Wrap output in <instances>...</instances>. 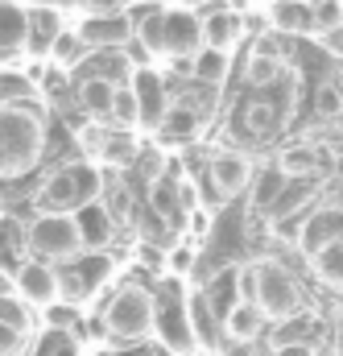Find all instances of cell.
<instances>
[{
    "instance_id": "obj_26",
    "label": "cell",
    "mask_w": 343,
    "mask_h": 356,
    "mask_svg": "<svg viewBox=\"0 0 343 356\" xmlns=\"http://www.w3.org/2000/svg\"><path fill=\"white\" fill-rule=\"evenodd\" d=\"M273 166L285 178H310L319 170V154H315L310 145H290V149H281V158H277Z\"/></svg>"
},
{
    "instance_id": "obj_16",
    "label": "cell",
    "mask_w": 343,
    "mask_h": 356,
    "mask_svg": "<svg viewBox=\"0 0 343 356\" xmlns=\"http://www.w3.org/2000/svg\"><path fill=\"white\" fill-rule=\"evenodd\" d=\"M269 21L285 33H315V4L310 0H273Z\"/></svg>"
},
{
    "instance_id": "obj_10",
    "label": "cell",
    "mask_w": 343,
    "mask_h": 356,
    "mask_svg": "<svg viewBox=\"0 0 343 356\" xmlns=\"http://www.w3.org/2000/svg\"><path fill=\"white\" fill-rule=\"evenodd\" d=\"M75 228H79L83 253H103L116 241V220H112L108 203H87V207H79L75 211Z\"/></svg>"
},
{
    "instance_id": "obj_5",
    "label": "cell",
    "mask_w": 343,
    "mask_h": 356,
    "mask_svg": "<svg viewBox=\"0 0 343 356\" xmlns=\"http://www.w3.org/2000/svg\"><path fill=\"white\" fill-rule=\"evenodd\" d=\"M25 249L33 253V261L46 266H71L75 257H83V241L75 228V216H58V211H37L25 224Z\"/></svg>"
},
{
    "instance_id": "obj_44",
    "label": "cell",
    "mask_w": 343,
    "mask_h": 356,
    "mask_svg": "<svg viewBox=\"0 0 343 356\" xmlns=\"http://www.w3.org/2000/svg\"><path fill=\"white\" fill-rule=\"evenodd\" d=\"M199 4H207V0H174V8H186V13H190V8H199Z\"/></svg>"
},
{
    "instance_id": "obj_3",
    "label": "cell",
    "mask_w": 343,
    "mask_h": 356,
    "mask_svg": "<svg viewBox=\"0 0 343 356\" xmlns=\"http://www.w3.org/2000/svg\"><path fill=\"white\" fill-rule=\"evenodd\" d=\"M244 298L265 319H294L302 311V290L281 261H253L244 269Z\"/></svg>"
},
{
    "instance_id": "obj_34",
    "label": "cell",
    "mask_w": 343,
    "mask_h": 356,
    "mask_svg": "<svg viewBox=\"0 0 343 356\" xmlns=\"http://www.w3.org/2000/svg\"><path fill=\"white\" fill-rule=\"evenodd\" d=\"M315 4V33H331L343 25V0H310Z\"/></svg>"
},
{
    "instance_id": "obj_23",
    "label": "cell",
    "mask_w": 343,
    "mask_h": 356,
    "mask_svg": "<svg viewBox=\"0 0 343 356\" xmlns=\"http://www.w3.org/2000/svg\"><path fill=\"white\" fill-rule=\"evenodd\" d=\"M62 33V17L54 8H29V46L50 50Z\"/></svg>"
},
{
    "instance_id": "obj_45",
    "label": "cell",
    "mask_w": 343,
    "mask_h": 356,
    "mask_svg": "<svg viewBox=\"0 0 343 356\" xmlns=\"http://www.w3.org/2000/svg\"><path fill=\"white\" fill-rule=\"evenodd\" d=\"M91 356H116V348H95Z\"/></svg>"
},
{
    "instance_id": "obj_46",
    "label": "cell",
    "mask_w": 343,
    "mask_h": 356,
    "mask_svg": "<svg viewBox=\"0 0 343 356\" xmlns=\"http://www.w3.org/2000/svg\"><path fill=\"white\" fill-rule=\"evenodd\" d=\"M178 356H190V353H178Z\"/></svg>"
},
{
    "instance_id": "obj_6",
    "label": "cell",
    "mask_w": 343,
    "mask_h": 356,
    "mask_svg": "<svg viewBox=\"0 0 343 356\" xmlns=\"http://www.w3.org/2000/svg\"><path fill=\"white\" fill-rule=\"evenodd\" d=\"M103 332L116 340H145L158 332V302L145 286H120L103 307Z\"/></svg>"
},
{
    "instance_id": "obj_18",
    "label": "cell",
    "mask_w": 343,
    "mask_h": 356,
    "mask_svg": "<svg viewBox=\"0 0 343 356\" xmlns=\"http://www.w3.org/2000/svg\"><path fill=\"white\" fill-rule=\"evenodd\" d=\"M260 327H265V315H260L249 298H240V302H236V307L224 315V332H228L236 344H249V340H257Z\"/></svg>"
},
{
    "instance_id": "obj_39",
    "label": "cell",
    "mask_w": 343,
    "mask_h": 356,
    "mask_svg": "<svg viewBox=\"0 0 343 356\" xmlns=\"http://www.w3.org/2000/svg\"><path fill=\"white\" fill-rule=\"evenodd\" d=\"M273 356H319V348L306 344V340H281V344L273 348Z\"/></svg>"
},
{
    "instance_id": "obj_24",
    "label": "cell",
    "mask_w": 343,
    "mask_h": 356,
    "mask_svg": "<svg viewBox=\"0 0 343 356\" xmlns=\"http://www.w3.org/2000/svg\"><path fill=\"white\" fill-rule=\"evenodd\" d=\"M33 91L37 83L21 71H0V112L4 108H21V104H33Z\"/></svg>"
},
{
    "instance_id": "obj_25",
    "label": "cell",
    "mask_w": 343,
    "mask_h": 356,
    "mask_svg": "<svg viewBox=\"0 0 343 356\" xmlns=\"http://www.w3.org/2000/svg\"><path fill=\"white\" fill-rule=\"evenodd\" d=\"M87 54H91V50H87V42L75 33V29H62V33H58V42L50 46V58H54V67H58L62 75H67L71 67H79Z\"/></svg>"
},
{
    "instance_id": "obj_17",
    "label": "cell",
    "mask_w": 343,
    "mask_h": 356,
    "mask_svg": "<svg viewBox=\"0 0 343 356\" xmlns=\"http://www.w3.org/2000/svg\"><path fill=\"white\" fill-rule=\"evenodd\" d=\"M310 269H315V277H319L323 286L343 290V236L315 245V253H310Z\"/></svg>"
},
{
    "instance_id": "obj_20",
    "label": "cell",
    "mask_w": 343,
    "mask_h": 356,
    "mask_svg": "<svg viewBox=\"0 0 343 356\" xmlns=\"http://www.w3.org/2000/svg\"><path fill=\"white\" fill-rule=\"evenodd\" d=\"M281 58H277V50L269 46V42H257V50H253V58H249V67H244V79L253 83V88H273L277 79H281Z\"/></svg>"
},
{
    "instance_id": "obj_15",
    "label": "cell",
    "mask_w": 343,
    "mask_h": 356,
    "mask_svg": "<svg viewBox=\"0 0 343 356\" xmlns=\"http://www.w3.org/2000/svg\"><path fill=\"white\" fill-rule=\"evenodd\" d=\"M29 46V13L12 0H0V58L21 54Z\"/></svg>"
},
{
    "instance_id": "obj_38",
    "label": "cell",
    "mask_w": 343,
    "mask_h": 356,
    "mask_svg": "<svg viewBox=\"0 0 343 356\" xmlns=\"http://www.w3.org/2000/svg\"><path fill=\"white\" fill-rule=\"evenodd\" d=\"M25 336L12 332V327H0V356H25Z\"/></svg>"
},
{
    "instance_id": "obj_2",
    "label": "cell",
    "mask_w": 343,
    "mask_h": 356,
    "mask_svg": "<svg viewBox=\"0 0 343 356\" xmlns=\"http://www.w3.org/2000/svg\"><path fill=\"white\" fill-rule=\"evenodd\" d=\"M46 154V116L37 104L0 112V182L29 175Z\"/></svg>"
},
{
    "instance_id": "obj_11",
    "label": "cell",
    "mask_w": 343,
    "mask_h": 356,
    "mask_svg": "<svg viewBox=\"0 0 343 356\" xmlns=\"http://www.w3.org/2000/svg\"><path fill=\"white\" fill-rule=\"evenodd\" d=\"M203 21V50H219V54H232V46L244 38V17L236 8H215Z\"/></svg>"
},
{
    "instance_id": "obj_33",
    "label": "cell",
    "mask_w": 343,
    "mask_h": 356,
    "mask_svg": "<svg viewBox=\"0 0 343 356\" xmlns=\"http://www.w3.org/2000/svg\"><path fill=\"white\" fill-rule=\"evenodd\" d=\"M149 199H153V207H158V211H166V216L182 211V203H178V178H174V175H158L153 191H149Z\"/></svg>"
},
{
    "instance_id": "obj_43",
    "label": "cell",
    "mask_w": 343,
    "mask_h": 356,
    "mask_svg": "<svg viewBox=\"0 0 343 356\" xmlns=\"http://www.w3.org/2000/svg\"><path fill=\"white\" fill-rule=\"evenodd\" d=\"M83 4H87V8H99V13H116L124 0H83Z\"/></svg>"
},
{
    "instance_id": "obj_37",
    "label": "cell",
    "mask_w": 343,
    "mask_h": 356,
    "mask_svg": "<svg viewBox=\"0 0 343 356\" xmlns=\"http://www.w3.org/2000/svg\"><path fill=\"white\" fill-rule=\"evenodd\" d=\"M75 323H79L75 307H67V302L46 307V327H50V332H75Z\"/></svg>"
},
{
    "instance_id": "obj_30",
    "label": "cell",
    "mask_w": 343,
    "mask_h": 356,
    "mask_svg": "<svg viewBox=\"0 0 343 356\" xmlns=\"http://www.w3.org/2000/svg\"><path fill=\"white\" fill-rule=\"evenodd\" d=\"M33 356H83L79 353V340L75 332H42V340L33 344Z\"/></svg>"
},
{
    "instance_id": "obj_9",
    "label": "cell",
    "mask_w": 343,
    "mask_h": 356,
    "mask_svg": "<svg viewBox=\"0 0 343 356\" xmlns=\"http://www.w3.org/2000/svg\"><path fill=\"white\" fill-rule=\"evenodd\" d=\"M12 282H17V298L29 307H54L58 302V269L46 266V261H33L25 257L21 266L12 269Z\"/></svg>"
},
{
    "instance_id": "obj_8",
    "label": "cell",
    "mask_w": 343,
    "mask_h": 356,
    "mask_svg": "<svg viewBox=\"0 0 343 356\" xmlns=\"http://www.w3.org/2000/svg\"><path fill=\"white\" fill-rule=\"evenodd\" d=\"M108 273H112V257L108 253H83V257H75L67 266V273H58V294L79 302V298L95 294L108 282Z\"/></svg>"
},
{
    "instance_id": "obj_41",
    "label": "cell",
    "mask_w": 343,
    "mask_h": 356,
    "mask_svg": "<svg viewBox=\"0 0 343 356\" xmlns=\"http://www.w3.org/2000/svg\"><path fill=\"white\" fill-rule=\"evenodd\" d=\"M166 67L174 75H194V58H166Z\"/></svg>"
},
{
    "instance_id": "obj_36",
    "label": "cell",
    "mask_w": 343,
    "mask_h": 356,
    "mask_svg": "<svg viewBox=\"0 0 343 356\" xmlns=\"http://www.w3.org/2000/svg\"><path fill=\"white\" fill-rule=\"evenodd\" d=\"M315 112H319L323 120H340L343 116V91L331 88V83H323V88L315 91Z\"/></svg>"
},
{
    "instance_id": "obj_35",
    "label": "cell",
    "mask_w": 343,
    "mask_h": 356,
    "mask_svg": "<svg viewBox=\"0 0 343 356\" xmlns=\"http://www.w3.org/2000/svg\"><path fill=\"white\" fill-rule=\"evenodd\" d=\"M244 120H249V129H253L257 137H269V133L277 129V108H273V104H249V108H244Z\"/></svg>"
},
{
    "instance_id": "obj_21",
    "label": "cell",
    "mask_w": 343,
    "mask_h": 356,
    "mask_svg": "<svg viewBox=\"0 0 343 356\" xmlns=\"http://www.w3.org/2000/svg\"><path fill=\"white\" fill-rule=\"evenodd\" d=\"M120 83H108L103 75H87L83 83H79V104H83L87 116H95V120H103L108 112H112V95H116Z\"/></svg>"
},
{
    "instance_id": "obj_47",
    "label": "cell",
    "mask_w": 343,
    "mask_h": 356,
    "mask_svg": "<svg viewBox=\"0 0 343 356\" xmlns=\"http://www.w3.org/2000/svg\"><path fill=\"white\" fill-rule=\"evenodd\" d=\"M340 91H343V88H340Z\"/></svg>"
},
{
    "instance_id": "obj_12",
    "label": "cell",
    "mask_w": 343,
    "mask_h": 356,
    "mask_svg": "<svg viewBox=\"0 0 343 356\" xmlns=\"http://www.w3.org/2000/svg\"><path fill=\"white\" fill-rule=\"evenodd\" d=\"M128 88H133V99H137V116H141L145 124H162V116H166L162 75H158L153 67H145V71H133Z\"/></svg>"
},
{
    "instance_id": "obj_4",
    "label": "cell",
    "mask_w": 343,
    "mask_h": 356,
    "mask_svg": "<svg viewBox=\"0 0 343 356\" xmlns=\"http://www.w3.org/2000/svg\"><path fill=\"white\" fill-rule=\"evenodd\" d=\"M99 191H103V178L91 162H67L58 166L54 175L42 182L37 191V207L42 211H58V216H75L87 203H99Z\"/></svg>"
},
{
    "instance_id": "obj_7",
    "label": "cell",
    "mask_w": 343,
    "mask_h": 356,
    "mask_svg": "<svg viewBox=\"0 0 343 356\" xmlns=\"http://www.w3.org/2000/svg\"><path fill=\"white\" fill-rule=\"evenodd\" d=\"M75 33L87 42V50H124L137 38L128 13H91V17L79 21Z\"/></svg>"
},
{
    "instance_id": "obj_22",
    "label": "cell",
    "mask_w": 343,
    "mask_h": 356,
    "mask_svg": "<svg viewBox=\"0 0 343 356\" xmlns=\"http://www.w3.org/2000/svg\"><path fill=\"white\" fill-rule=\"evenodd\" d=\"M133 154H137V137L124 133V129L103 133V141H99V149H95V158H99L103 166H128Z\"/></svg>"
},
{
    "instance_id": "obj_1",
    "label": "cell",
    "mask_w": 343,
    "mask_h": 356,
    "mask_svg": "<svg viewBox=\"0 0 343 356\" xmlns=\"http://www.w3.org/2000/svg\"><path fill=\"white\" fill-rule=\"evenodd\" d=\"M137 42L162 58H194L203 50V21L186 8H137L128 13Z\"/></svg>"
},
{
    "instance_id": "obj_13",
    "label": "cell",
    "mask_w": 343,
    "mask_h": 356,
    "mask_svg": "<svg viewBox=\"0 0 343 356\" xmlns=\"http://www.w3.org/2000/svg\"><path fill=\"white\" fill-rule=\"evenodd\" d=\"M207 178H211L215 195L232 199V195H240V191L253 182V166H249V158H240V154H219V158L211 162Z\"/></svg>"
},
{
    "instance_id": "obj_32",
    "label": "cell",
    "mask_w": 343,
    "mask_h": 356,
    "mask_svg": "<svg viewBox=\"0 0 343 356\" xmlns=\"http://www.w3.org/2000/svg\"><path fill=\"white\" fill-rule=\"evenodd\" d=\"M0 327H12V332H29V307L17 298V294H0Z\"/></svg>"
},
{
    "instance_id": "obj_27",
    "label": "cell",
    "mask_w": 343,
    "mask_h": 356,
    "mask_svg": "<svg viewBox=\"0 0 343 356\" xmlns=\"http://www.w3.org/2000/svg\"><path fill=\"white\" fill-rule=\"evenodd\" d=\"M228 67H232V54L199 50V54H194V75H190V79H199V83L215 88V83H224V79H228Z\"/></svg>"
},
{
    "instance_id": "obj_28",
    "label": "cell",
    "mask_w": 343,
    "mask_h": 356,
    "mask_svg": "<svg viewBox=\"0 0 343 356\" xmlns=\"http://www.w3.org/2000/svg\"><path fill=\"white\" fill-rule=\"evenodd\" d=\"M199 120H203V112H199L194 104H174V108H166V116H162L158 129H162L166 137H194Z\"/></svg>"
},
{
    "instance_id": "obj_42",
    "label": "cell",
    "mask_w": 343,
    "mask_h": 356,
    "mask_svg": "<svg viewBox=\"0 0 343 356\" xmlns=\"http://www.w3.org/2000/svg\"><path fill=\"white\" fill-rule=\"evenodd\" d=\"M323 42H327V50H331V54H343V25H340V29H331V33H323Z\"/></svg>"
},
{
    "instance_id": "obj_29",
    "label": "cell",
    "mask_w": 343,
    "mask_h": 356,
    "mask_svg": "<svg viewBox=\"0 0 343 356\" xmlns=\"http://www.w3.org/2000/svg\"><path fill=\"white\" fill-rule=\"evenodd\" d=\"M25 228L12 220H0V261H12V269L25 261Z\"/></svg>"
},
{
    "instance_id": "obj_14",
    "label": "cell",
    "mask_w": 343,
    "mask_h": 356,
    "mask_svg": "<svg viewBox=\"0 0 343 356\" xmlns=\"http://www.w3.org/2000/svg\"><path fill=\"white\" fill-rule=\"evenodd\" d=\"M244 298V273L240 269H224V273H215V282L203 290V302H207V311L224 323V315L236 307Z\"/></svg>"
},
{
    "instance_id": "obj_31",
    "label": "cell",
    "mask_w": 343,
    "mask_h": 356,
    "mask_svg": "<svg viewBox=\"0 0 343 356\" xmlns=\"http://www.w3.org/2000/svg\"><path fill=\"white\" fill-rule=\"evenodd\" d=\"M108 120H112L116 129H124V133H128V129H133V124L141 120V116H137V99H133V88H124V83L116 88V95H112V112H108Z\"/></svg>"
},
{
    "instance_id": "obj_19",
    "label": "cell",
    "mask_w": 343,
    "mask_h": 356,
    "mask_svg": "<svg viewBox=\"0 0 343 356\" xmlns=\"http://www.w3.org/2000/svg\"><path fill=\"white\" fill-rule=\"evenodd\" d=\"M253 211H273L281 203V195L290 191V178L281 175L277 166H265L260 175H253Z\"/></svg>"
},
{
    "instance_id": "obj_40",
    "label": "cell",
    "mask_w": 343,
    "mask_h": 356,
    "mask_svg": "<svg viewBox=\"0 0 343 356\" xmlns=\"http://www.w3.org/2000/svg\"><path fill=\"white\" fill-rule=\"evenodd\" d=\"M190 266H194V249H190V245H178V249L170 253V269L178 273V277H182V273H186Z\"/></svg>"
}]
</instances>
